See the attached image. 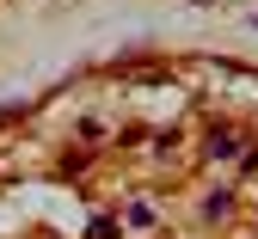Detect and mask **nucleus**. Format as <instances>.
Returning <instances> with one entry per match:
<instances>
[{
  "mask_svg": "<svg viewBox=\"0 0 258 239\" xmlns=\"http://www.w3.org/2000/svg\"><path fill=\"white\" fill-rule=\"evenodd\" d=\"M209 153H215V160H234V153H240V141H234V135H221V129H215V135H209Z\"/></svg>",
  "mask_w": 258,
  "mask_h": 239,
  "instance_id": "1",
  "label": "nucleus"
}]
</instances>
